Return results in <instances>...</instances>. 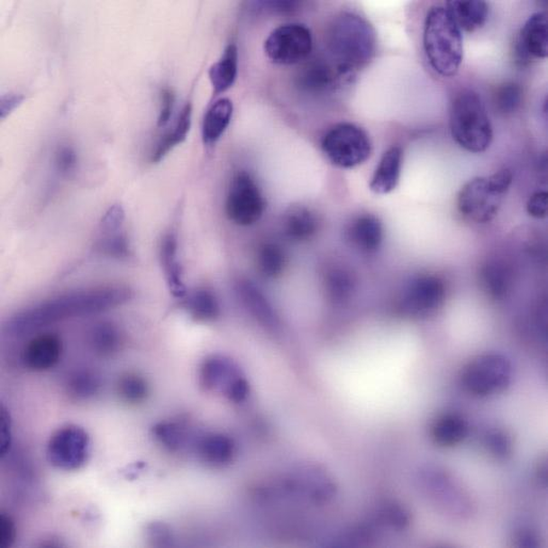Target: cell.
Instances as JSON below:
<instances>
[{
    "label": "cell",
    "mask_w": 548,
    "mask_h": 548,
    "mask_svg": "<svg viewBox=\"0 0 548 548\" xmlns=\"http://www.w3.org/2000/svg\"><path fill=\"white\" fill-rule=\"evenodd\" d=\"M548 55V23L545 13H535L525 23L516 45V60L526 66L532 58Z\"/></svg>",
    "instance_id": "obj_13"
},
{
    "label": "cell",
    "mask_w": 548,
    "mask_h": 548,
    "mask_svg": "<svg viewBox=\"0 0 548 548\" xmlns=\"http://www.w3.org/2000/svg\"><path fill=\"white\" fill-rule=\"evenodd\" d=\"M523 87L515 81H507L497 87L493 95L495 110L505 116L515 114L522 106Z\"/></svg>",
    "instance_id": "obj_33"
},
{
    "label": "cell",
    "mask_w": 548,
    "mask_h": 548,
    "mask_svg": "<svg viewBox=\"0 0 548 548\" xmlns=\"http://www.w3.org/2000/svg\"><path fill=\"white\" fill-rule=\"evenodd\" d=\"M402 163H404V151L398 145L389 148L383 154L380 162L372 175L370 188L379 196L388 195L399 184Z\"/></svg>",
    "instance_id": "obj_18"
},
{
    "label": "cell",
    "mask_w": 548,
    "mask_h": 548,
    "mask_svg": "<svg viewBox=\"0 0 548 548\" xmlns=\"http://www.w3.org/2000/svg\"><path fill=\"white\" fill-rule=\"evenodd\" d=\"M345 238L353 249L363 254H374L382 247L384 227L375 215L363 214L354 217L346 226Z\"/></svg>",
    "instance_id": "obj_14"
},
{
    "label": "cell",
    "mask_w": 548,
    "mask_h": 548,
    "mask_svg": "<svg viewBox=\"0 0 548 548\" xmlns=\"http://www.w3.org/2000/svg\"><path fill=\"white\" fill-rule=\"evenodd\" d=\"M512 182L513 174L509 169H503L488 178L469 180L459 191L457 206L460 214L477 224L491 223L498 215Z\"/></svg>",
    "instance_id": "obj_5"
},
{
    "label": "cell",
    "mask_w": 548,
    "mask_h": 548,
    "mask_svg": "<svg viewBox=\"0 0 548 548\" xmlns=\"http://www.w3.org/2000/svg\"><path fill=\"white\" fill-rule=\"evenodd\" d=\"M118 392L127 404L138 405L148 398L150 387L143 377L135 372H127L119 379Z\"/></svg>",
    "instance_id": "obj_34"
},
{
    "label": "cell",
    "mask_w": 548,
    "mask_h": 548,
    "mask_svg": "<svg viewBox=\"0 0 548 548\" xmlns=\"http://www.w3.org/2000/svg\"><path fill=\"white\" fill-rule=\"evenodd\" d=\"M446 9L461 31L474 32L485 26L489 17V5L478 0H451Z\"/></svg>",
    "instance_id": "obj_23"
},
{
    "label": "cell",
    "mask_w": 548,
    "mask_h": 548,
    "mask_svg": "<svg viewBox=\"0 0 548 548\" xmlns=\"http://www.w3.org/2000/svg\"><path fill=\"white\" fill-rule=\"evenodd\" d=\"M186 311L197 322H213L220 316L217 297L207 288L196 289L184 303Z\"/></svg>",
    "instance_id": "obj_30"
},
{
    "label": "cell",
    "mask_w": 548,
    "mask_h": 548,
    "mask_svg": "<svg viewBox=\"0 0 548 548\" xmlns=\"http://www.w3.org/2000/svg\"><path fill=\"white\" fill-rule=\"evenodd\" d=\"M191 118L192 107L190 104H187L180 112L171 130H169L157 144L156 149L151 155V162L161 161L177 145L185 142L190 131Z\"/></svg>",
    "instance_id": "obj_29"
},
{
    "label": "cell",
    "mask_w": 548,
    "mask_h": 548,
    "mask_svg": "<svg viewBox=\"0 0 548 548\" xmlns=\"http://www.w3.org/2000/svg\"><path fill=\"white\" fill-rule=\"evenodd\" d=\"M463 388L476 397H489L510 387V361L498 353H486L470 361L461 372Z\"/></svg>",
    "instance_id": "obj_6"
},
{
    "label": "cell",
    "mask_w": 548,
    "mask_h": 548,
    "mask_svg": "<svg viewBox=\"0 0 548 548\" xmlns=\"http://www.w3.org/2000/svg\"><path fill=\"white\" fill-rule=\"evenodd\" d=\"M322 149L332 165L342 169L361 166L371 155V142L363 128L341 123L325 133Z\"/></svg>",
    "instance_id": "obj_7"
},
{
    "label": "cell",
    "mask_w": 548,
    "mask_h": 548,
    "mask_svg": "<svg viewBox=\"0 0 548 548\" xmlns=\"http://www.w3.org/2000/svg\"><path fill=\"white\" fill-rule=\"evenodd\" d=\"M353 74L338 66L331 57L308 60L297 75V86L310 96H326L334 92Z\"/></svg>",
    "instance_id": "obj_12"
},
{
    "label": "cell",
    "mask_w": 548,
    "mask_h": 548,
    "mask_svg": "<svg viewBox=\"0 0 548 548\" xmlns=\"http://www.w3.org/2000/svg\"><path fill=\"white\" fill-rule=\"evenodd\" d=\"M469 434V425L456 413H446L437 417L431 425V437L435 444L452 447L460 444Z\"/></svg>",
    "instance_id": "obj_24"
},
{
    "label": "cell",
    "mask_w": 548,
    "mask_h": 548,
    "mask_svg": "<svg viewBox=\"0 0 548 548\" xmlns=\"http://www.w3.org/2000/svg\"><path fill=\"white\" fill-rule=\"evenodd\" d=\"M357 279L354 274L347 267L334 265L328 268L324 274V288L330 300L338 305L352 298Z\"/></svg>",
    "instance_id": "obj_28"
},
{
    "label": "cell",
    "mask_w": 548,
    "mask_h": 548,
    "mask_svg": "<svg viewBox=\"0 0 548 548\" xmlns=\"http://www.w3.org/2000/svg\"><path fill=\"white\" fill-rule=\"evenodd\" d=\"M527 213L535 219H544L547 215L548 196L546 191H536L529 197Z\"/></svg>",
    "instance_id": "obj_43"
},
{
    "label": "cell",
    "mask_w": 548,
    "mask_h": 548,
    "mask_svg": "<svg viewBox=\"0 0 548 548\" xmlns=\"http://www.w3.org/2000/svg\"><path fill=\"white\" fill-rule=\"evenodd\" d=\"M178 242L173 234H168L161 242L160 262L169 289L175 298H184L187 289L183 279L182 266L178 258Z\"/></svg>",
    "instance_id": "obj_21"
},
{
    "label": "cell",
    "mask_w": 548,
    "mask_h": 548,
    "mask_svg": "<svg viewBox=\"0 0 548 548\" xmlns=\"http://www.w3.org/2000/svg\"><path fill=\"white\" fill-rule=\"evenodd\" d=\"M91 453V439L78 425H68L51 435L48 445V459L54 468L78 470L87 462Z\"/></svg>",
    "instance_id": "obj_10"
},
{
    "label": "cell",
    "mask_w": 548,
    "mask_h": 548,
    "mask_svg": "<svg viewBox=\"0 0 548 548\" xmlns=\"http://www.w3.org/2000/svg\"><path fill=\"white\" fill-rule=\"evenodd\" d=\"M242 377L241 370L230 359L223 355H213L203 361L200 370V383L206 390H215L225 395L237 379Z\"/></svg>",
    "instance_id": "obj_17"
},
{
    "label": "cell",
    "mask_w": 548,
    "mask_h": 548,
    "mask_svg": "<svg viewBox=\"0 0 548 548\" xmlns=\"http://www.w3.org/2000/svg\"><path fill=\"white\" fill-rule=\"evenodd\" d=\"M125 220L124 209L120 206H114L104 215L101 221V230L103 234L119 232Z\"/></svg>",
    "instance_id": "obj_41"
},
{
    "label": "cell",
    "mask_w": 548,
    "mask_h": 548,
    "mask_svg": "<svg viewBox=\"0 0 548 548\" xmlns=\"http://www.w3.org/2000/svg\"><path fill=\"white\" fill-rule=\"evenodd\" d=\"M516 540L518 541V545L520 546L528 547L536 545L534 536L532 533H530L529 529L521 530V532L517 534Z\"/></svg>",
    "instance_id": "obj_48"
},
{
    "label": "cell",
    "mask_w": 548,
    "mask_h": 548,
    "mask_svg": "<svg viewBox=\"0 0 548 548\" xmlns=\"http://www.w3.org/2000/svg\"><path fill=\"white\" fill-rule=\"evenodd\" d=\"M449 124L452 136L460 148L480 154L491 147L492 123L485 103L475 91L465 90L454 97Z\"/></svg>",
    "instance_id": "obj_4"
},
{
    "label": "cell",
    "mask_w": 548,
    "mask_h": 548,
    "mask_svg": "<svg viewBox=\"0 0 548 548\" xmlns=\"http://www.w3.org/2000/svg\"><path fill=\"white\" fill-rule=\"evenodd\" d=\"M288 264L287 254L281 246L268 242L262 244L258 253L259 270L267 279H277Z\"/></svg>",
    "instance_id": "obj_32"
},
{
    "label": "cell",
    "mask_w": 548,
    "mask_h": 548,
    "mask_svg": "<svg viewBox=\"0 0 548 548\" xmlns=\"http://www.w3.org/2000/svg\"><path fill=\"white\" fill-rule=\"evenodd\" d=\"M487 445L495 456L501 459L508 458L512 452L510 436L503 431H492L487 437Z\"/></svg>",
    "instance_id": "obj_39"
},
{
    "label": "cell",
    "mask_w": 548,
    "mask_h": 548,
    "mask_svg": "<svg viewBox=\"0 0 548 548\" xmlns=\"http://www.w3.org/2000/svg\"><path fill=\"white\" fill-rule=\"evenodd\" d=\"M11 416L7 409L2 406L0 409V453L5 456L8 453L11 442H13V431H11Z\"/></svg>",
    "instance_id": "obj_42"
},
{
    "label": "cell",
    "mask_w": 548,
    "mask_h": 548,
    "mask_svg": "<svg viewBox=\"0 0 548 548\" xmlns=\"http://www.w3.org/2000/svg\"><path fill=\"white\" fill-rule=\"evenodd\" d=\"M62 342L55 334H42L32 338L23 352V361L27 369L45 371L52 369L59 361Z\"/></svg>",
    "instance_id": "obj_16"
},
{
    "label": "cell",
    "mask_w": 548,
    "mask_h": 548,
    "mask_svg": "<svg viewBox=\"0 0 548 548\" xmlns=\"http://www.w3.org/2000/svg\"><path fill=\"white\" fill-rule=\"evenodd\" d=\"M283 230L285 235L291 241L298 242L311 241L320 230V219L310 208L291 207L284 215Z\"/></svg>",
    "instance_id": "obj_22"
},
{
    "label": "cell",
    "mask_w": 548,
    "mask_h": 548,
    "mask_svg": "<svg viewBox=\"0 0 548 548\" xmlns=\"http://www.w3.org/2000/svg\"><path fill=\"white\" fill-rule=\"evenodd\" d=\"M16 540V527L13 517L2 513L0 516V544L11 547Z\"/></svg>",
    "instance_id": "obj_44"
},
{
    "label": "cell",
    "mask_w": 548,
    "mask_h": 548,
    "mask_svg": "<svg viewBox=\"0 0 548 548\" xmlns=\"http://www.w3.org/2000/svg\"><path fill=\"white\" fill-rule=\"evenodd\" d=\"M175 96L170 89L162 90L160 96V112L157 124L160 127H165L170 122L173 113Z\"/></svg>",
    "instance_id": "obj_45"
},
{
    "label": "cell",
    "mask_w": 548,
    "mask_h": 548,
    "mask_svg": "<svg viewBox=\"0 0 548 548\" xmlns=\"http://www.w3.org/2000/svg\"><path fill=\"white\" fill-rule=\"evenodd\" d=\"M249 383L246 379L242 377L237 379V380L232 384V387L227 390L225 396L231 401L242 402L246 400L249 395Z\"/></svg>",
    "instance_id": "obj_47"
},
{
    "label": "cell",
    "mask_w": 548,
    "mask_h": 548,
    "mask_svg": "<svg viewBox=\"0 0 548 548\" xmlns=\"http://www.w3.org/2000/svg\"><path fill=\"white\" fill-rule=\"evenodd\" d=\"M424 50L430 67L442 78H452L463 61L462 31L445 7L431 8L424 25Z\"/></svg>",
    "instance_id": "obj_3"
},
{
    "label": "cell",
    "mask_w": 548,
    "mask_h": 548,
    "mask_svg": "<svg viewBox=\"0 0 548 548\" xmlns=\"http://www.w3.org/2000/svg\"><path fill=\"white\" fill-rule=\"evenodd\" d=\"M196 452L203 463L219 469L233 461L236 447L231 437L212 434L204 435L197 441Z\"/></svg>",
    "instance_id": "obj_20"
},
{
    "label": "cell",
    "mask_w": 548,
    "mask_h": 548,
    "mask_svg": "<svg viewBox=\"0 0 548 548\" xmlns=\"http://www.w3.org/2000/svg\"><path fill=\"white\" fill-rule=\"evenodd\" d=\"M24 100L25 96L17 95V93H9V95L3 96L2 101H0V116H2V119L4 120L13 114Z\"/></svg>",
    "instance_id": "obj_46"
},
{
    "label": "cell",
    "mask_w": 548,
    "mask_h": 548,
    "mask_svg": "<svg viewBox=\"0 0 548 548\" xmlns=\"http://www.w3.org/2000/svg\"><path fill=\"white\" fill-rule=\"evenodd\" d=\"M102 377L91 369H80L68 376L66 388L69 397L85 400L100 392Z\"/></svg>",
    "instance_id": "obj_31"
},
{
    "label": "cell",
    "mask_w": 548,
    "mask_h": 548,
    "mask_svg": "<svg viewBox=\"0 0 548 548\" xmlns=\"http://www.w3.org/2000/svg\"><path fill=\"white\" fill-rule=\"evenodd\" d=\"M480 282L489 298L503 301L515 288L516 272L508 260L489 259L480 268Z\"/></svg>",
    "instance_id": "obj_15"
},
{
    "label": "cell",
    "mask_w": 548,
    "mask_h": 548,
    "mask_svg": "<svg viewBox=\"0 0 548 548\" xmlns=\"http://www.w3.org/2000/svg\"><path fill=\"white\" fill-rule=\"evenodd\" d=\"M237 294L243 306L258 320L260 325L268 330L279 328V318L276 312L256 285L250 281L239 282Z\"/></svg>",
    "instance_id": "obj_19"
},
{
    "label": "cell",
    "mask_w": 548,
    "mask_h": 548,
    "mask_svg": "<svg viewBox=\"0 0 548 548\" xmlns=\"http://www.w3.org/2000/svg\"><path fill=\"white\" fill-rule=\"evenodd\" d=\"M447 285L433 273L418 274L402 288L399 310L407 317L422 319L434 316L445 305Z\"/></svg>",
    "instance_id": "obj_8"
},
{
    "label": "cell",
    "mask_w": 548,
    "mask_h": 548,
    "mask_svg": "<svg viewBox=\"0 0 548 548\" xmlns=\"http://www.w3.org/2000/svg\"><path fill=\"white\" fill-rule=\"evenodd\" d=\"M151 433L161 445L171 452H178L182 449L188 440L185 428L178 423L157 424L151 429Z\"/></svg>",
    "instance_id": "obj_35"
},
{
    "label": "cell",
    "mask_w": 548,
    "mask_h": 548,
    "mask_svg": "<svg viewBox=\"0 0 548 548\" xmlns=\"http://www.w3.org/2000/svg\"><path fill=\"white\" fill-rule=\"evenodd\" d=\"M380 518L388 526L398 530L406 529L410 524L409 512L404 507L394 503L384 507Z\"/></svg>",
    "instance_id": "obj_37"
},
{
    "label": "cell",
    "mask_w": 548,
    "mask_h": 548,
    "mask_svg": "<svg viewBox=\"0 0 548 548\" xmlns=\"http://www.w3.org/2000/svg\"><path fill=\"white\" fill-rule=\"evenodd\" d=\"M233 112L234 106L229 98H221L208 109L202 127L204 144L213 147L219 142L231 123Z\"/></svg>",
    "instance_id": "obj_25"
},
{
    "label": "cell",
    "mask_w": 548,
    "mask_h": 548,
    "mask_svg": "<svg viewBox=\"0 0 548 548\" xmlns=\"http://www.w3.org/2000/svg\"><path fill=\"white\" fill-rule=\"evenodd\" d=\"M313 50L310 29L302 24H284L274 29L265 42L269 59L281 66L305 61Z\"/></svg>",
    "instance_id": "obj_11"
},
{
    "label": "cell",
    "mask_w": 548,
    "mask_h": 548,
    "mask_svg": "<svg viewBox=\"0 0 548 548\" xmlns=\"http://www.w3.org/2000/svg\"><path fill=\"white\" fill-rule=\"evenodd\" d=\"M265 208L264 196L252 177L246 172L237 173L226 196L227 217L237 225L249 226L259 223Z\"/></svg>",
    "instance_id": "obj_9"
},
{
    "label": "cell",
    "mask_w": 548,
    "mask_h": 548,
    "mask_svg": "<svg viewBox=\"0 0 548 548\" xmlns=\"http://www.w3.org/2000/svg\"><path fill=\"white\" fill-rule=\"evenodd\" d=\"M237 74L238 50L235 44H230L220 59L209 68V79L215 95L229 90L235 84Z\"/></svg>",
    "instance_id": "obj_27"
},
{
    "label": "cell",
    "mask_w": 548,
    "mask_h": 548,
    "mask_svg": "<svg viewBox=\"0 0 548 548\" xmlns=\"http://www.w3.org/2000/svg\"><path fill=\"white\" fill-rule=\"evenodd\" d=\"M132 298V290L120 285L76 290L17 313L5 330L11 335L22 336L63 320L112 310Z\"/></svg>",
    "instance_id": "obj_1"
},
{
    "label": "cell",
    "mask_w": 548,
    "mask_h": 548,
    "mask_svg": "<svg viewBox=\"0 0 548 548\" xmlns=\"http://www.w3.org/2000/svg\"><path fill=\"white\" fill-rule=\"evenodd\" d=\"M78 154L73 148L68 145H62L56 151L55 166L58 172L62 175L71 174L78 167Z\"/></svg>",
    "instance_id": "obj_40"
},
{
    "label": "cell",
    "mask_w": 548,
    "mask_h": 548,
    "mask_svg": "<svg viewBox=\"0 0 548 548\" xmlns=\"http://www.w3.org/2000/svg\"><path fill=\"white\" fill-rule=\"evenodd\" d=\"M96 248L98 252L113 259L124 260L130 258L132 254L130 242L120 231L103 234L96 244Z\"/></svg>",
    "instance_id": "obj_36"
},
{
    "label": "cell",
    "mask_w": 548,
    "mask_h": 548,
    "mask_svg": "<svg viewBox=\"0 0 548 548\" xmlns=\"http://www.w3.org/2000/svg\"><path fill=\"white\" fill-rule=\"evenodd\" d=\"M87 341L92 352L101 358L114 357L124 345L123 333L114 324L107 322L93 326Z\"/></svg>",
    "instance_id": "obj_26"
},
{
    "label": "cell",
    "mask_w": 548,
    "mask_h": 548,
    "mask_svg": "<svg viewBox=\"0 0 548 548\" xmlns=\"http://www.w3.org/2000/svg\"><path fill=\"white\" fill-rule=\"evenodd\" d=\"M325 45L332 59L353 74L375 57L377 34L364 17L342 13L335 16L326 29Z\"/></svg>",
    "instance_id": "obj_2"
},
{
    "label": "cell",
    "mask_w": 548,
    "mask_h": 548,
    "mask_svg": "<svg viewBox=\"0 0 548 548\" xmlns=\"http://www.w3.org/2000/svg\"><path fill=\"white\" fill-rule=\"evenodd\" d=\"M149 544L155 547H168L173 543L171 529L165 523L153 522L144 530Z\"/></svg>",
    "instance_id": "obj_38"
}]
</instances>
